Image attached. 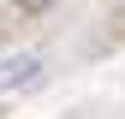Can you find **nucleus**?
Listing matches in <instances>:
<instances>
[{"label":"nucleus","mask_w":125,"mask_h":119,"mask_svg":"<svg viewBox=\"0 0 125 119\" xmlns=\"http://www.w3.org/2000/svg\"><path fill=\"white\" fill-rule=\"evenodd\" d=\"M42 71V54H18V60H6L0 66V89H18V83H30Z\"/></svg>","instance_id":"nucleus-1"},{"label":"nucleus","mask_w":125,"mask_h":119,"mask_svg":"<svg viewBox=\"0 0 125 119\" xmlns=\"http://www.w3.org/2000/svg\"><path fill=\"white\" fill-rule=\"evenodd\" d=\"M12 6H18V12H30V18H36V12H48V6H60V0H12Z\"/></svg>","instance_id":"nucleus-2"}]
</instances>
